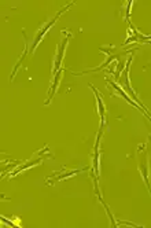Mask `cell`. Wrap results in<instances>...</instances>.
Returning a JSON list of instances; mask_svg holds the SVG:
<instances>
[{
    "label": "cell",
    "mask_w": 151,
    "mask_h": 228,
    "mask_svg": "<svg viewBox=\"0 0 151 228\" xmlns=\"http://www.w3.org/2000/svg\"><path fill=\"white\" fill-rule=\"evenodd\" d=\"M65 45H66V41L63 43V45L61 47V51L58 54V58H56V63H55V70L59 69V65H61V59H62V55H63V51H65Z\"/></svg>",
    "instance_id": "6da1fadb"
}]
</instances>
